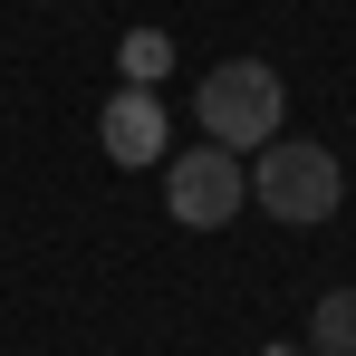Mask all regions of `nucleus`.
Returning <instances> with one entry per match:
<instances>
[{"label": "nucleus", "mask_w": 356, "mask_h": 356, "mask_svg": "<svg viewBox=\"0 0 356 356\" xmlns=\"http://www.w3.org/2000/svg\"><path fill=\"white\" fill-rule=\"evenodd\" d=\"M250 202H260L270 222H289V232H318V222L347 202V164H337L318 135H270L260 164H250Z\"/></svg>", "instance_id": "nucleus-1"}, {"label": "nucleus", "mask_w": 356, "mask_h": 356, "mask_svg": "<svg viewBox=\"0 0 356 356\" xmlns=\"http://www.w3.org/2000/svg\"><path fill=\"white\" fill-rule=\"evenodd\" d=\"M193 116H202L212 145L260 154V145L289 125V87H280V67H260V58H222L202 87H193Z\"/></svg>", "instance_id": "nucleus-2"}, {"label": "nucleus", "mask_w": 356, "mask_h": 356, "mask_svg": "<svg viewBox=\"0 0 356 356\" xmlns=\"http://www.w3.org/2000/svg\"><path fill=\"white\" fill-rule=\"evenodd\" d=\"M241 202H250V174H241L232 145H174L164 154V212H174V232H222Z\"/></svg>", "instance_id": "nucleus-3"}, {"label": "nucleus", "mask_w": 356, "mask_h": 356, "mask_svg": "<svg viewBox=\"0 0 356 356\" xmlns=\"http://www.w3.org/2000/svg\"><path fill=\"white\" fill-rule=\"evenodd\" d=\"M97 154L125 164V174H145V164L174 154V125H164V106H154V87H116V97H106V116H97Z\"/></svg>", "instance_id": "nucleus-4"}, {"label": "nucleus", "mask_w": 356, "mask_h": 356, "mask_svg": "<svg viewBox=\"0 0 356 356\" xmlns=\"http://www.w3.org/2000/svg\"><path fill=\"white\" fill-rule=\"evenodd\" d=\"M308 356H356V289H327L308 308Z\"/></svg>", "instance_id": "nucleus-5"}, {"label": "nucleus", "mask_w": 356, "mask_h": 356, "mask_svg": "<svg viewBox=\"0 0 356 356\" xmlns=\"http://www.w3.org/2000/svg\"><path fill=\"white\" fill-rule=\"evenodd\" d=\"M116 67H125V87H154V77L174 67V39H164V29H125V49H116Z\"/></svg>", "instance_id": "nucleus-6"}, {"label": "nucleus", "mask_w": 356, "mask_h": 356, "mask_svg": "<svg viewBox=\"0 0 356 356\" xmlns=\"http://www.w3.org/2000/svg\"><path fill=\"white\" fill-rule=\"evenodd\" d=\"M250 356H308V347H250Z\"/></svg>", "instance_id": "nucleus-7"}]
</instances>
